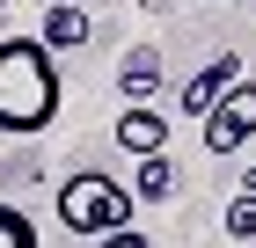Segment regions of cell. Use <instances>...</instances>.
I'll return each mask as SVG.
<instances>
[{
	"mask_svg": "<svg viewBox=\"0 0 256 248\" xmlns=\"http://www.w3.org/2000/svg\"><path fill=\"white\" fill-rule=\"evenodd\" d=\"M59 117V66L37 37H0V132L37 139Z\"/></svg>",
	"mask_w": 256,
	"mask_h": 248,
	"instance_id": "6da1fadb",
	"label": "cell"
},
{
	"mask_svg": "<svg viewBox=\"0 0 256 248\" xmlns=\"http://www.w3.org/2000/svg\"><path fill=\"white\" fill-rule=\"evenodd\" d=\"M59 227L80 234V241H102V234L132 227V190H124L118 175H102V168L66 175L59 183Z\"/></svg>",
	"mask_w": 256,
	"mask_h": 248,
	"instance_id": "7a4b0ae2",
	"label": "cell"
},
{
	"mask_svg": "<svg viewBox=\"0 0 256 248\" xmlns=\"http://www.w3.org/2000/svg\"><path fill=\"white\" fill-rule=\"evenodd\" d=\"M249 139H256V80H234L205 117V153H242Z\"/></svg>",
	"mask_w": 256,
	"mask_h": 248,
	"instance_id": "3957f363",
	"label": "cell"
},
{
	"mask_svg": "<svg viewBox=\"0 0 256 248\" xmlns=\"http://www.w3.org/2000/svg\"><path fill=\"white\" fill-rule=\"evenodd\" d=\"M234 80H242V58H234V51H212V66H198V73L183 80V95H176V102H183V117H198V124H205Z\"/></svg>",
	"mask_w": 256,
	"mask_h": 248,
	"instance_id": "277c9868",
	"label": "cell"
},
{
	"mask_svg": "<svg viewBox=\"0 0 256 248\" xmlns=\"http://www.w3.org/2000/svg\"><path fill=\"white\" fill-rule=\"evenodd\" d=\"M110 139H118L132 161H146V153H168V117L154 110V102H124L118 124H110Z\"/></svg>",
	"mask_w": 256,
	"mask_h": 248,
	"instance_id": "5b68a950",
	"label": "cell"
},
{
	"mask_svg": "<svg viewBox=\"0 0 256 248\" xmlns=\"http://www.w3.org/2000/svg\"><path fill=\"white\" fill-rule=\"evenodd\" d=\"M118 88H124V102H154V88H161V51L154 44H132V51H124Z\"/></svg>",
	"mask_w": 256,
	"mask_h": 248,
	"instance_id": "8992f818",
	"label": "cell"
},
{
	"mask_svg": "<svg viewBox=\"0 0 256 248\" xmlns=\"http://www.w3.org/2000/svg\"><path fill=\"white\" fill-rule=\"evenodd\" d=\"M124 190H132V205H161V197H176V161H168V153H146Z\"/></svg>",
	"mask_w": 256,
	"mask_h": 248,
	"instance_id": "52a82bcc",
	"label": "cell"
},
{
	"mask_svg": "<svg viewBox=\"0 0 256 248\" xmlns=\"http://www.w3.org/2000/svg\"><path fill=\"white\" fill-rule=\"evenodd\" d=\"M37 44H44V51H74V44H88V15H80V0H59V7L44 15Z\"/></svg>",
	"mask_w": 256,
	"mask_h": 248,
	"instance_id": "ba28073f",
	"label": "cell"
},
{
	"mask_svg": "<svg viewBox=\"0 0 256 248\" xmlns=\"http://www.w3.org/2000/svg\"><path fill=\"white\" fill-rule=\"evenodd\" d=\"M0 248H37V227L22 205H0Z\"/></svg>",
	"mask_w": 256,
	"mask_h": 248,
	"instance_id": "9c48e42d",
	"label": "cell"
},
{
	"mask_svg": "<svg viewBox=\"0 0 256 248\" xmlns=\"http://www.w3.org/2000/svg\"><path fill=\"white\" fill-rule=\"evenodd\" d=\"M227 234H234V241H256V197H249V190L227 205Z\"/></svg>",
	"mask_w": 256,
	"mask_h": 248,
	"instance_id": "30bf717a",
	"label": "cell"
},
{
	"mask_svg": "<svg viewBox=\"0 0 256 248\" xmlns=\"http://www.w3.org/2000/svg\"><path fill=\"white\" fill-rule=\"evenodd\" d=\"M96 248H146V234H139V227H118V234H102Z\"/></svg>",
	"mask_w": 256,
	"mask_h": 248,
	"instance_id": "8fae6325",
	"label": "cell"
},
{
	"mask_svg": "<svg viewBox=\"0 0 256 248\" xmlns=\"http://www.w3.org/2000/svg\"><path fill=\"white\" fill-rule=\"evenodd\" d=\"M242 190H249V197H256V161H249V175H242Z\"/></svg>",
	"mask_w": 256,
	"mask_h": 248,
	"instance_id": "7c38bea8",
	"label": "cell"
}]
</instances>
